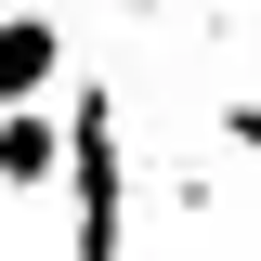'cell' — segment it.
Instances as JSON below:
<instances>
[{
	"label": "cell",
	"instance_id": "1",
	"mask_svg": "<svg viewBox=\"0 0 261 261\" xmlns=\"http://www.w3.org/2000/svg\"><path fill=\"white\" fill-rule=\"evenodd\" d=\"M65 118H79V170H65V183H79V261H130V183H118V105H105V92H79Z\"/></svg>",
	"mask_w": 261,
	"mask_h": 261
},
{
	"label": "cell",
	"instance_id": "3",
	"mask_svg": "<svg viewBox=\"0 0 261 261\" xmlns=\"http://www.w3.org/2000/svg\"><path fill=\"white\" fill-rule=\"evenodd\" d=\"M65 79V27L53 13H0V105H53Z\"/></svg>",
	"mask_w": 261,
	"mask_h": 261
},
{
	"label": "cell",
	"instance_id": "2",
	"mask_svg": "<svg viewBox=\"0 0 261 261\" xmlns=\"http://www.w3.org/2000/svg\"><path fill=\"white\" fill-rule=\"evenodd\" d=\"M65 170H79V118H53V105H0V196H53Z\"/></svg>",
	"mask_w": 261,
	"mask_h": 261
},
{
	"label": "cell",
	"instance_id": "4",
	"mask_svg": "<svg viewBox=\"0 0 261 261\" xmlns=\"http://www.w3.org/2000/svg\"><path fill=\"white\" fill-rule=\"evenodd\" d=\"M222 144H235V157H261V105H222Z\"/></svg>",
	"mask_w": 261,
	"mask_h": 261
}]
</instances>
